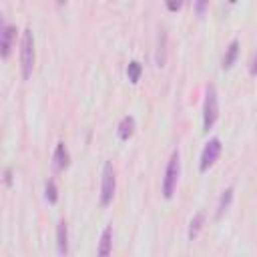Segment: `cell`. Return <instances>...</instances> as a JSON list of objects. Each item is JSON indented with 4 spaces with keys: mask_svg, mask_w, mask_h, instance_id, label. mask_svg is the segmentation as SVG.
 <instances>
[{
    "mask_svg": "<svg viewBox=\"0 0 257 257\" xmlns=\"http://www.w3.org/2000/svg\"><path fill=\"white\" fill-rule=\"evenodd\" d=\"M179 171H181V161H179V151H173L167 169H165V177H163V197L171 199L175 189H177V181H179Z\"/></svg>",
    "mask_w": 257,
    "mask_h": 257,
    "instance_id": "7a4b0ae2",
    "label": "cell"
},
{
    "mask_svg": "<svg viewBox=\"0 0 257 257\" xmlns=\"http://www.w3.org/2000/svg\"><path fill=\"white\" fill-rule=\"evenodd\" d=\"M16 36V26L14 24H6L2 14H0V56L6 58L12 50V42Z\"/></svg>",
    "mask_w": 257,
    "mask_h": 257,
    "instance_id": "8992f818",
    "label": "cell"
},
{
    "mask_svg": "<svg viewBox=\"0 0 257 257\" xmlns=\"http://www.w3.org/2000/svg\"><path fill=\"white\" fill-rule=\"evenodd\" d=\"M207 8H209V2H207V0H199V2H195V10H197L199 16H203Z\"/></svg>",
    "mask_w": 257,
    "mask_h": 257,
    "instance_id": "e0dca14e",
    "label": "cell"
},
{
    "mask_svg": "<svg viewBox=\"0 0 257 257\" xmlns=\"http://www.w3.org/2000/svg\"><path fill=\"white\" fill-rule=\"evenodd\" d=\"M126 74H128V80L133 84H137L139 78H141V74H143V64L139 60H131L128 66H126Z\"/></svg>",
    "mask_w": 257,
    "mask_h": 257,
    "instance_id": "9a60e30c",
    "label": "cell"
},
{
    "mask_svg": "<svg viewBox=\"0 0 257 257\" xmlns=\"http://www.w3.org/2000/svg\"><path fill=\"white\" fill-rule=\"evenodd\" d=\"M56 247H58L60 257H64L68 253V229H66L64 221H60L58 227H56Z\"/></svg>",
    "mask_w": 257,
    "mask_h": 257,
    "instance_id": "ba28073f",
    "label": "cell"
},
{
    "mask_svg": "<svg viewBox=\"0 0 257 257\" xmlns=\"http://www.w3.org/2000/svg\"><path fill=\"white\" fill-rule=\"evenodd\" d=\"M52 159H54V169L62 171V169L68 167L70 157H68V149H66L64 143H58V145H56V149H54V157H52Z\"/></svg>",
    "mask_w": 257,
    "mask_h": 257,
    "instance_id": "9c48e42d",
    "label": "cell"
},
{
    "mask_svg": "<svg viewBox=\"0 0 257 257\" xmlns=\"http://www.w3.org/2000/svg\"><path fill=\"white\" fill-rule=\"evenodd\" d=\"M231 201H233V187H227V189L223 191L221 199H219V205H217V217H221V215L229 209Z\"/></svg>",
    "mask_w": 257,
    "mask_h": 257,
    "instance_id": "5bb4252c",
    "label": "cell"
},
{
    "mask_svg": "<svg viewBox=\"0 0 257 257\" xmlns=\"http://www.w3.org/2000/svg\"><path fill=\"white\" fill-rule=\"evenodd\" d=\"M237 56H239V40H231V42H229V46H227V50H225V56H223L221 66H223L225 70H227V68H231V66L235 64Z\"/></svg>",
    "mask_w": 257,
    "mask_h": 257,
    "instance_id": "8fae6325",
    "label": "cell"
},
{
    "mask_svg": "<svg viewBox=\"0 0 257 257\" xmlns=\"http://www.w3.org/2000/svg\"><path fill=\"white\" fill-rule=\"evenodd\" d=\"M6 183H8V185L12 183V171H10V169H6Z\"/></svg>",
    "mask_w": 257,
    "mask_h": 257,
    "instance_id": "d6986e66",
    "label": "cell"
},
{
    "mask_svg": "<svg viewBox=\"0 0 257 257\" xmlns=\"http://www.w3.org/2000/svg\"><path fill=\"white\" fill-rule=\"evenodd\" d=\"M167 8L169 10H179L181 8V2H167Z\"/></svg>",
    "mask_w": 257,
    "mask_h": 257,
    "instance_id": "ac0fdd59",
    "label": "cell"
},
{
    "mask_svg": "<svg viewBox=\"0 0 257 257\" xmlns=\"http://www.w3.org/2000/svg\"><path fill=\"white\" fill-rule=\"evenodd\" d=\"M116 189V179H114V169L110 163H104L102 167V183H100V205L106 207L110 205Z\"/></svg>",
    "mask_w": 257,
    "mask_h": 257,
    "instance_id": "277c9868",
    "label": "cell"
},
{
    "mask_svg": "<svg viewBox=\"0 0 257 257\" xmlns=\"http://www.w3.org/2000/svg\"><path fill=\"white\" fill-rule=\"evenodd\" d=\"M44 195H46V201L48 203H56L58 201V187L52 179L46 181V187H44Z\"/></svg>",
    "mask_w": 257,
    "mask_h": 257,
    "instance_id": "2e32d148",
    "label": "cell"
},
{
    "mask_svg": "<svg viewBox=\"0 0 257 257\" xmlns=\"http://www.w3.org/2000/svg\"><path fill=\"white\" fill-rule=\"evenodd\" d=\"M110 251H112V229L104 227L100 233L98 247H96V257H110Z\"/></svg>",
    "mask_w": 257,
    "mask_h": 257,
    "instance_id": "52a82bcc",
    "label": "cell"
},
{
    "mask_svg": "<svg viewBox=\"0 0 257 257\" xmlns=\"http://www.w3.org/2000/svg\"><path fill=\"white\" fill-rule=\"evenodd\" d=\"M217 116H219V98H217L215 86L209 84L205 90V102H203V128L209 131L215 124Z\"/></svg>",
    "mask_w": 257,
    "mask_h": 257,
    "instance_id": "3957f363",
    "label": "cell"
},
{
    "mask_svg": "<svg viewBox=\"0 0 257 257\" xmlns=\"http://www.w3.org/2000/svg\"><path fill=\"white\" fill-rule=\"evenodd\" d=\"M203 223H205V213H203V211L195 213L193 219H191V223H189V239H191V241L197 239V235H199L201 229H203Z\"/></svg>",
    "mask_w": 257,
    "mask_h": 257,
    "instance_id": "4fadbf2b",
    "label": "cell"
},
{
    "mask_svg": "<svg viewBox=\"0 0 257 257\" xmlns=\"http://www.w3.org/2000/svg\"><path fill=\"white\" fill-rule=\"evenodd\" d=\"M155 62H157V66H165V62H167V32L165 30L159 32V44H157Z\"/></svg>",
    "mask_w": 257,
    "mask_h": 257,
    "instance_id": "7c38bea8",
    "label": "cell"
},
{
    "mask_svg": "<svg viewBox=\"0 0 257 257\" xmlns=\"http://www.w3.org/2000/svg\"><path fill=\"white\" fill-rule=\"evenodd\" d=\"M219 155H221V141L217 139V137H213L207 145H205V149H203V153H201V163H199V171L201 173H205L217 159H219Z\"/></svg>",
    "mask_w": 257,
    "mask_h": 257,
    "instance_id": "5b68a950",
    "label": "cell"
},
{
    "mask_svg": "<svg viewBox=\"0 0 257 257\" xmlns=\"http://www.w3.org/2000/svg\"><path fill=\"white\" fill-rule=\"evenodd\" d=\"M20 68H22V78H30L32 68H34V36L32 30L26 28L22 32V42H20Z\"/></svg>",
    "mask_w": 257,
    "mask_h": 257,
    "instance_id": "6da1fadb",
    "label": "cell"
},
{
    "mask_svg": "<svg viewBox=\"0 0 257 257\" xmlns=\"http://www.w3.org/2000/svg\"><path fill=\"white\" fill-rule=\"evenodd\" d=\"M116 133H118V139H120V141H128V139L133 137V133H135V118H133L131 114L122 116V120L118 122Z\"/></svg>",
    "mask_w": 257,
    "mask_h": 257,
    "instance_id": "30bf717a",
    "label": "cell"
}]
</instances>
